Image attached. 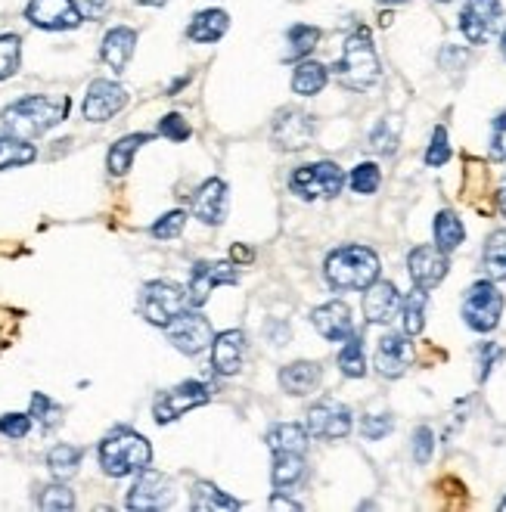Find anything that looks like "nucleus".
Wrapping results in <instances>:
<instances>
[{
	"instance_id": "obj_1",
	"label": "nucleus",
	"mask_w": 506,
	"mask_h": 512,
	"mask_svg": "<svg viewBox=\"0 0 506 512\" xmlns=\"http://www.w3.org/2000/svg\"><path fill=\"white\" fill-rule=\"evenodd\" d=\"M323 274L336 292H364L379 280V255L367 246H342L330 252Z\"/></svg>"
},
{
	"instance_id": "obj_2",
	"label": "nucleus",
	"mask_w": 506,
	"mask_h": 512,
	"mask_svg": "<svg viewBox=\"0 0 506 512\" xmlns=\"http://www.w3.org/2000/svg\"><path fill=\"white\" fill-rule=\"evenodd\" d=\"M69 115V97H25L4 109V128L13 137L32 140L56 128Z\"/></svg>"
},
{
	"instance_id": "obj_3",
	"label": "nucleus",
	"mask_w": 506,
	"mask_h": 512,
	"mask_svg": "<svg viewBox=\"0 0 506 512\" xmlns=\"http://www.w3.org/2000/svg\"><path fill=\"white\" fill-rule=\"evenodd\" d=\"M333 75L339 84L351 87V90H370L379 81V56L373 47V35L370 28H354V32L345 38L339 63L333 66Z\"/></svg>"
},
{
	"instance_id": "obj_4",
	"label": "nucleus",
	"mask_w": 506,
	"mask_h": 512,
	"mask_svg": "<svg viewBox=\"0 0 506 512\" xmlns=\"http://www.w3.org/2000/svg\"><path fill=\"white\" fill-rule=\"evenodd\" d=\"M153 460V447L143 435L131 432V429H115L103 438L100 444V466L106 475L122 478L131 472L146 469Z\"/></svg>"
},
{
	"instance_id": "obj_5",
	"label": "nucleus",
	"mask_w": 506,
	"mask_h": 512,
	"mask_svg": "<svg viewBox=\"0 0 506 512\" xmlns=\"http://www.w3.org/2000/svg\"><path fill=\"white\" fill-rule=\"evenodd\" d=\"M187 292L171 283V280H153V283H146L140 289V301H137V308L143 314L146 323H153V326H168L174 317H181L187 311Z\"/></svg>"
},
{
	"instance_id": "obj_6",
	"label": "nucleus",
	"mask_w": 506,
	"mask_h": 512,
	"mask_svg": "<svg viewBox=\"0 0 506 512\" xmlns=\"http://www.w3.org/2000/svg\"><path fill=\"white\" fill-rule=\"evenodd\" d=\"M345 174L336 162H314L302 165L289 174V190L302 199H333L342 193Z\"/></svg>"
},
{
	"instance_id": "obj_7",
	"label": "nucleus",
	"mask_w": 506,
	"mask_h": 512,
	"mask_svg": "<svg viewBox=\"0 0 506 512\" xmlns=\"http://www.w3.org/2000/svg\"><path fill=\"white\" fill-rule=\"evenodd\" d=\"M500 314H503V295L497 292L494 283L482 280L466 292L463 320L469 329H475V333H491V329L500 323Z\"/></svg>"
},
{
	"instance_id": "obj_8",
	"label": "nucleus",
	"mask_w": 506,
	"mask_h": 512,
	"mask_svg": "<svg viewBox=\"0 0 506 512\" xmlns=\"http://www.w3.org/2000/svg\"><path fill=\"white\" fill-rule=\"evenodd\" d=\"M212 401V388L202 385V382H181L174 385L168 391H162V395L156 398L153 404V413H156V423H174V419H181L184 413L202 407Z\"/></svg>"
},
{
	"instance_id": "obj_9",
	"label": "nucleus",
	"mask_w": 506,
	"mask_h": 512,
	"mask_svg": "<svg viewBox=\"0 0 506 512\" xmlns=\"http://www.w3.org/2000/svg\"><path fill=\"white\" fill-rule=\"evenodd\" d=\"M240 280L236 267L230 261H199L190 270V286H187V301L193 308H202L218 286H233Z\"/></svg>"
},
{
	"instance_id": "obj_10",
	"label": "nucleus",
	"mask_w": 506,
	"mask_h": 512,
	"mask_svg": "<svg viewBox=\"0 0 506 512\" xmlns=\"http://www.w3.org/2000/svg\"><path fill=\"white\" fill-rule=\"evenodd\" d=\"M174 503V485L171 478L156 469H140V478L128 491V509L134 512H156L168 509Z\"/></svg>"
},
{
	"instance_id": "obj_11",
	"label": "nucleus",
	"mask_w": 506,
	"mask_h": 512,
	"mask_svg": "<svg viewBox=\"0 0 506 512\" xmlns=\"http://www.w3.org/2000/svg\"><path fill=\"white\" fill-rule=\"evenodd\" d=\"M305 429L311 438H320V441H342L351 432V410L333 398H326L308 410Z\"/></svg>"
},
{
	"instance_id": "obj_12",
	"label": "nucleus",
	"mask_w": 506,
	"mask_h": 512,
	"mask_svg": "<svg viewBox=\"0 0 506 512\" xmlns=\"http://www.w3.org/2000/svg\"><path fill=\"white\" fill-rule=\"evenodd\" d=\"M165 329H168V342L181 354H199L215 342L212 323L196 311H184L181 317H174Z\"/></svg>"
},
{
	"instance_id": "obj_13",
	"label": "nucleus",
	"mask_w": 506,
	"mask_h": 512,
	"mask_svg": "<svg viewBox=\"0 0 506 512\" xmlns=\"http://www.w3.org/2000/svg\"><path fill=\"white\" fill-rule=\"evenodd\" d=\"M274 146L283 149V153H299L305 149L314 137V118L302 109H280L277 118H274Z\"/></svg>"
},
{
	"instance_id": "obj_14",
	"label": "nucleus",
	"mask_w": 506,
	"mask_h": 512,
	"mask_svg": "<svg viewBox=\"0 0 506 512\" xmlns=\"http://www.w3.org/2000/svg\"><path fill=\"white\" fill-rule=\"evenodd\" d=\"M125 106H128V90L122 84L100 78V81H94L91 87H87L81 112H84L87 122L100 125V122H109V118L118 115Z\"/></svg>"
},
{
	"instance_id": "obj_15",
	"label": "nucleus",
	"mask_w": 506,
	"mask_h": 512,
	"mask_svg": "<svg viewBox=\"0 0 506 512\" xmlns=\"http://www.w3.org/2000/svg\"><path fill=\"white\" fill-rule=\"evenodd\" d=\"M25 19L47 32H66V28H78L84 16L75 0H28Z\"/></svg>"
},
{
	"instance_id": "obj_16",
	"label": "nucleus",
	"mask_w": 506,
	"mask_h": 512,
	"mask_svg": "<svg viewBox=\"0 0 506 512\" xmlns=\"http://www.w3.org/2000/svg\"><path fill=\"white\" fill-rule=\"evenodd\" d=\"M448 252H441L438 246H420L413 249L407 258V270L416 289H435L444 277H448Z\"/></svg>"
},
{
	"instance_id": "obj_17",
	"label": "nucleus",
	"mask_w": 506,
	"mask_h": 512,
	"mask_svg": "<svg viewBox=\"0 0 506 512\" xmlns=\"http://www.w3.org/2000/svg\"><path fill=\"white\" fill-rule=\"evenodd\" d=\"M500 19V0H466L460 13V32L469 44H485Z\"/></svg>"
},
{
	"instance_id": "obj_18",
	"label": "nucleus",
	"mask_w": 506,
	"mask_h": 512,
	"mask_svg": "<svg viewBox=\"0 0 506 512\" xmlns=\"http://www.w3.org/2000/svg\"><path fill=\"white\" fill-rule=\"evenodd\" d=\"M407 333H385L379 339L376 348V370L385 379H398L407 373V367L413 364V345L407 342Z\"/></svg>"
},
{
	"instance_id": "obj_19",
	"label": "nucleus",
	"mask_w": 506,
	"mask_h": 512,
	"mask_svg": "<svg viewBox=\"0 0 506 512\" xmlns=\"http://www.w3.org/2000/svg\"><path fill=\"white\" fill-rule=\"evenodd\" d=\"M246 360V336L240 329H224L212 342V370L218 376H236Z\"/></svg>"
},
{
	"instance_id": "obj_20",
	"label": "nucleus",
	"mask_w": 506,
	"mask_h": 512,
	"mask_svg": "<svg viewBox=\"0 0 506 512\" xmlns=\"http://www.w3.org/2000/svg\"><path fill=\"white\" fill-rule=\"evenodd\" d=\"M311 323L326 342H345L354 333L351 308L345 301H326V305L311 311Z\"/></svg>"
},
{
	"instance_id": "obj_21",
	"label": "nucleus",
	"mask_w": 506,
	"mask_h": 512,
	"mask_svg": "<svg viewBox=\"0 0 506 512\" xmlns=\"http://www.w3.org/2000/svg\"><path fill=\"white\" fill-rule=\"evenodd\" d=\"M401 311V295L398 286L389 280H376L364 289V317L367 323H389Z\"/></svg>"
},
{
	"instance_id": "obj_22",
	"label": "nucleus",
	"mask_w": 506,
	"mask_h": 512,
	"mask_svg": "<svg viewBox=\"0 0 506 512\" xmlns=\"http://www.w3.org/2000/svg\"><path fill=\"white\" fill-rule=\"evenodd\" d=\"M193 215L202 221V224H221L224 215H227V187L224 180L212 177L205 180V184L199 187V193L193 196Z\"/></svg>"
},
{
	"instance_id": "obj_23",
	"label": "nucleus",
	"mask_w": 506,
	"mask_h": 512,
	"mask_svg": "<svg viewBox=\"0 0 506 512\" xmlns=\"http://www.w3.org/2000/svg\"><path fill=\"white\" fill-rule=\"evenodd\" d=\"M134 47H137V35L131 32V28L125 25H118L112 28V32L103 38V63L115 72V75H122L131 63V56H134Z\"/></svg>"
},
{
	"instance_id": "obj_24",
	"label": "nucleus",
	"mask_w": 506,
	"mask_h": 512,
	"mask_svg": "<svg viewBox=\"0 0 506 512\" xmlns=\"http://www.w3.org/2000/svg\"><path fill=\"white\" fill-rule=\"evenodd\" d=\"M320 376H323V370L317 360H295V364H286L280 370V385H283V391H289V395L305 398L320 385Z\"/></svg>"
},
{
	"instance_id": "obj_25",
	"label": "nucleus",
	"mask_w": 506,
	"mask_h": 512,
	"mask_svg": "<svg viewBox=\"0 0 506 512\" xmlns=\"http://www.w3.org/2000/svg\"><path fill=\"white\" fill-rule=\"evenodd\" d=\"M227 28H230V16L224 10H202L193 16L187 38L196 44H215L227 35Z\"/></svg>"
},
{
	"instance_id": "obj_26",
	"label": "nucleus",
	"mask_w": 506,
	"mask_h": 512,
	"mask_svg": "<svg viewBox=\"0 0 506 512\" xmlns=\"http://www.w3.org/2000/svg\"><path fill=\"white\" fill-rule=\"evenodd\" d=\"M308 429L305 426H295V423H280L267 432V447L271 454H305L308 450Z\"/></svg>"
},
{
	"instance_id": "obj_27",
	"label": "nucleus",
	"mask_w": 506,
	"mask_h": 512,
	"mask_svg": "<svg viewBox=\"0 0 506 512\" xmlns=\"http://www.w3.org/2000/svg\"><path fill=\"white\" fill-rule=\"evenodd\" d=\"M305 454H277L274 457V472H271V485L274 491H292L299 481L305 478Z\"/></svg>"
},
{
	"instance_id": "obj_28",
	"label": "nucleus",
	"mask_w": 506,
	"mask_h": 512,
	"mask_svg": "<svg viewBox=\"0 0 506 512\" xmlns=\"http://www.w3.org/2000/svg\"><path fill=\"white\" fill-rule=\"evenodd\" d=\"M326 81H330L326 66L311 63V59H302V63L295 66V72H292V90L299 97H317L320 90L326 87Z\"/></svg>"
},
{
	"instance_id": "obj_29",
	"label": "nucleus",
	"mask_w": 506,
	"mask_h": 512,
	"mask_svg": "<svg viewBox=\"0 0 506 512\" xmlns=\"http://www.w3.org/2000/svg\"><path fill=\"white\" fill-rule=\"evenodd\" d=\"M143 143H150V134H128V137L118 140V143L109 149V159H106L109 174H115V177L128 174V168H131V162H134V156H137V149H140Z\"/></svg>"
},
{
	"instance_id": "obj_30",
	"label": "nucleus",
	"mask_w": 506,
	"mask_h": 512,
	"mask_svg": "<svg viewBox=\"0 0 506 512\" xmlns=\"http://www.w3.org/2000/svg\"><path fill=\"white\" fill-rule=\"evenodd\" d=\"M81 457H84V450L75 447V444H56L50 454H47V466H50V475L59 478V481H66L78 472L81 466Z\"/></svg>"
},
{
	"instance_id": "obj_31",
	"label": "nucleus",
	"mask_w": 506,
	"mask_h": 512,
	"mask_svg": "<svg viewBox=\"0 0 506 512\" xmlns=\"http://www.w3.org/2000/svg\"><path fill=\"white\" fill-rule=\"evenodd\" d=\"M190 506H193L196 512H212V509H240L243 503H240V500H233V497H227L218 485H212V481H199V485L193 488Z\"/></svg>"
},
{
	"instance_id": "obj_32",
	"label": "nucleus",
	"mask_w": 506,
	"mask_h": 512,
	"mask_svg": "<svg viewBox=\"0 0 506 512\" xmlns=\"http://www.w3.org/2000/svg\"><path fill=\"white\" fill-rule=\"evenodd\" d=\"M426 326V289H416L401 301V329L407 336H420Z\"/></svg>"
},
{
	"instance_id": "obj_33",
	"label": "nucleus",
	"mask_w": 506,
	"mask_h": 512,
	"mask_svg": "<svg viewBox=\"0 0 506 512\" xmlns=\"http://www.w3.org/2000/svg\"><path fill=\"white\" fill-rule=\"evenodd\" d=\"M463 236H466L463 221H460L454 212H438V218H435V246H438L441 252H448V255H451L454 249H460Z\"/></svg>"
},
{
	"instance_id": "obj_34",
	"label": "nucleus",
	"mask_w": 506,
	"mask_h": 512,
	"mask_svg": "<svg viewBox=\"0 0 506 512\" xmlns=\"http://www.w3.org/2000/svg\"><path fill=\"white\" fill-rule=\"evenodd\" d=\"M339 370L348 376V379H361L367 373V357H364V342L357 333H351L342 348H339Z\"/></svg>"
},
{
	"instance_id": "obj_35",
	"label": "nucleus",
	"mask_w": 506,
	"mask_h": 512,
	"mask_svg": "<svg viewBox=\"0 0 506 512\" xmlns=\"http://www.w3.org/2000/svg\"><path fill=\"white\" fill-rule=\"evenodd\" d=\"M485 270H488V277L503 283L506 280V230H494L488 236V243H485Z\"/></svg>"
},
{
	"instance_id": "obj_36",
	"label": "nucleus",
	"mask_w": 506,
	"mask_h": 512,
	"mask_svg": "<svg viewBox=\"0 0 506 512\" xmlns=\"http://www.w3.org/2000/svg\"><path fill=\"white\" fill-rule=\"evenodd\" d=\"M35 146L32 143H25L22 137H0V171H7V168H19V165H28V162H35Z\"/></svg>"
},
{
	"instance_id": "obj_37",
	"label": "nucleus",
	"mask_w": 506,
	"mask_h": 512,
	"mask_svg": "<svg viewBox=\"0 0 506 512\" xmlns=\"http://www.w3.org/2000/svg\"><path fill=\"white\" fill-rule=\"evenodd\" d=\"M286 59H305L308 53H314L317 41H320V28L314 25H292L286 35Z\"/></svg>"
},
{
	"instance_id": "obj_38",
	"label": "nucleus",
	"mask_w": 506,
	"mask_h": 512,
	"mask_svg": "<svg viewBox=\"0 0 506 512\" xmlns=\"http://www.w3.org/2000/svg\"><path fill=\"white\" fill-rule=\"evenodd\" d=\"M22 59V41L16 35H0V81L19 72Z\"/></svg>"
},
{
	"instance_id": "obj_39",
	"label": "nucleus",
	"mask_w": 506,
	"mask_h": 512,
	"mask_svg": "<svg viewBox=\"0 0 506 512\" xmlns=\"http://www.w3.org/2000/svg\"><path fill=\"white\" fill-rule=\"evenodd\" d=\"M379 180H382L379 165L361 162V165H357V168L351 171V190H354V193H361V196H373V193L379 190Z\"/></svg>"
},
{
	"instance_id": "obj_40",
	"label": "nucleus",
	"mask_w": 506,
	"mask_h": 512,
	"mask_svg": "<svg viewBox=\"0 0 506 512\" xmlns=\"http://www.w3.org/2000/svg\"><path fill=\"white\" fill-rule=\"evenodd\" d=\"M451 159V143H448V128H435L432 131V143L426 149V165L429 168H441V165H448Z\"/></svg>"
},
{
	"instance_id": "obj_41",
	"label": "nucleus",
	"mask_w": 506,
	"mask_h": 512,
	"mask_svg": "<svg viewBox=\"0 0 506 512\" xmlns=\"http://www.w3.org/2000/svg\"><path fill=\"white\" fill-rule=\"evenodd\" d=\"M32 416H35V423H41V429H53L59 419H63V407L53 404L47 395H38L32 398Z\"/></svg>"
},
{
	"instance_id": "obj_42",
	"label": "nucleus",
	"mask_w": 506,
	"mask_h": 512,
	"mask_svg": "<svg viewBox=\"0 0 506 512\" xmlns=\"http://www.w3.org/2000/svg\"><path fill=\"white\" fill-rule=\"evenodd\" d=\"M184 227H187V212H168L165 218H159L153 224V236L156 239H177L184 233Z\"/></svg>"
},
{
	"instance_id": "obj_43",
	"label": "nucleus",
	"mask_w": 506,
	"mask_h": 512,
	"mask_svg": "<svg viewBox=\"0 0 506 512\" xmlns=\"http://www.w3.org/2000/svg\"><path fill=\"white\" fill-rule=\"evenodd\" d=\"M38 506L41 509H72L75 506V497H72V491L66 485H50V488L41 491Z\"/></svg>"
},
{
	"instance_id": "obj_44",
	"label": "nucleus",
	"mask_w": 506,
	"mask_h": 512,
	"mask_svg": "<svg viewBox=\"0 0 506 512\" xmlns=\"http://www.w3.org/2000/svg\"><path fill=\"white\" fill-rule=\"evenodd\" d=\"M395 429V419L389 413H376V416H367L361 423V435L367 441H382L385 435H389Z\"/></svg>"
},
{
	"instance_id": "obj_45",
	"label": "nucleus",
	"mask_w": 506,
	"mask_h": 512,
	"mask_svg": "<svg viewBox=\"0 0 506 512\" xmlns=\"http://www.w3.org/2000/svg\"><path fill=\"white\" fill-rule=\"evenodd\" d=\"M395 143H398V131L389 128V122H379L370 134V149L373 153H382V156H389L395 153Z\"/></svg>"
},
{
	"instance_id": "obj_46",
	"label": "nucleus",
	"mask_w": 506,
	"mask_h": 512,
	"mask_svg": "<svg viewBox=\"0 0 506 512\" xmlns=\"http://www.w3.org/2000/svg\"><path fill=\"white\" fill-rule=\"evenodd\" d=\"M28 429H32V416H25V413H7V416H0V435H7L10 441L25 438Z\"/></svg>"
},
{
	"instance_id": "obj_47",
	"label": "nucleus",
	"mask_w": 506,
	"mask_h": 512,
	"mask_svg": "<svg viewBox=\"0 0 506 512\" xmlns=\"http://www.w3.org/2000/svg\"><path fill=\"white\" fill-rule=\"evenodd\" d=\"M432 447H435V435H432L429 426H420L413 432V460L416 463L426 466L432 460Z\"/></svg>"
},
{
	"instance_id": "obj_48",
	"label": "nucleus",
	"mask_w": 506,
	"mask_h": 512,
	"mask_svg": "<svg viewBox=\"0 0 506 512\" xmlns=\"http://www.w3.org/2000/svg\"><path fill=\"white\" fill-rule=\"evenodd\" d=\"M159 134L168 137V140H174V143H184L190 137V125L184 122V115L171 112V115H165L162 122H159Z\"/></svg>"
},
{
	"instance_id": "obj_49",
	"label": "nucleus",
	"mask_w": 506,
	"mask_h": 512,
	"mask_svg": "<svg viewBox=\"0 0 506 512\" xmlns=\"http://www.w3.org/2000/svg\"><path fill=\"white\" fill-rule=\"evenodd\" d=\"M491 156L497 162H506V112L494 118V134H491Z\"/></svg>"
},
{
	"instance_id": "obj_50",
	"label": "nucleus",
	"mask_w": 506,
	"mask_h": 512,
	"mask_svg": "<svg viewBox=\"0 0 506 512\" xmlns=\"http://www.w3.org/2000/svg\"><path fill=\"white\" fill-rule=\"evenodd\" d=\"M84 19H103L109 13V0H75Z\"/></svg>"
},
{
	"instance_id": "obj_51",
	"label": "nucleus",
	"mask_w": 506,
	"mask_h": 512,
	"mask_svg": "<svg viewBox=\"0 0 506 512\" xmlns=\"http://www.w3.org/2000/svg\"><path fill=\"white\" fill-rule=\"evenodd\" d=\"M500 357H503V348H500V345L488 342V345L482 348V373H479V379H482V382L491 376V370H494V364H497Z\"/></svg>"
},
{
	"instance_id": "obj_52",
	"label": "nucleus",
	"mask_w": 506,
	"mask_h": 512,
	"mask_svg": "<svg viewBox=\"0 0 506 512\" xmlns=\"http://www.w3.org/2000/svg\"><path fill=\"white\" fill-rule=\"evenodd\" d=\"M230 258H233V264H249V261L255 258V252H252V249H246V246H240V243H236V246L230 249Z\"/></svg>"
},
{
	"instance_id": "obj_53",
	"label": "nucleus",
	"mask_w": 506,
	"mask_h": 512,
	"mask_svg": "<svg viewBox=\"0 0 506 512\" xmlns=\"http://www.w3.org/2000/svg\"><path fill=\"white\" fill-rule=\"evenodd\" d=\"M271 506H274V509H302V503H295V500H289V497H280V491H277V497L271 500Z\"/></svg>"
},
{
	"instance_id": "obj_54",
	"label": "nucleus",
	"mask_w": 506,
	"mask_h": 512,
	"mask_svg": "<svg viewBox=\"0 0 506 512\" xmlns=\"http://www.w3.org/2000/svg\"><path fill=\"white\" fill-rule=\"evenodd\" d=\"M497 208H500V215L506 218V177L500 180V187H497Z\"/></svg>"
},
{
	"instance_id": "obj_55",
	"label": "nucleus",
	"mask_w": 506,
	"mask_h": 512,
	"mask_svg": "<svg viewBox=\"0 0 506 512\" xmlns=\"http://www.w3.org/2000/svg\"><path fill=\"white\" fill-rule=\"evenodd\" d=\"M137 4H146V7H162V4H168V0H137Z\"/></svg>"
},
{
	"instance_id": "obj_56",
	"label": "nucleus",
	"mask_w": 506,
	"mask_h": 512,
	"mask_svg": "<svg viewBox=\"0 0 506 512\" xmlns=\"http://www.w3.org/2000/svg\"><path fill=\"white\" fill-rule=\"evenodd\" d=\"M379 4H385V7H398V4H407V0H379Z\"/></svg>"
},
{
	"instance_id": "obj_57",
	"label": "nucleus",
	"mask_w": 506,
	"mask_h": 512,
	"mask_svg": "<svg viewBox=\"0 0 506 512\" xmlns=\"http://www.w3.org/2000/svg\"><path fill=\"white\" fill-rule=\"evenodd\" d=\"M500 50H503V56H506V32H503V38H500Z\"/></svg>"
},
{
	"instance_id": "obj_58",
	"label": "nucleus",
	"mask_w": 506,
	"mask_h": 512,
	"mask_svg": "<svg viewBox=\"0 0 506 512\" xmlns=\"http://www.w3.org/2000/svg\"><path fill=\"white\" fill-rule=\"evenodd\" d=\"M500 509H503V512H506V500H503V503H500Z\"/></svg>"
},
{
	"instance_id": "obj_59",
	"label": "nucleus",
	"mask_w": 506,
	"mask_h": 512,
	"mask_svg": "<svg viewBox=\"0 0 506 512\" xmlns=\"http://www.w3.org/2000/svg\"><path fill=\"white\" fill-rule=\"evenodd\" d=\"M438 4H448V0H438Z\"/></svg>"
}]
</instances>
